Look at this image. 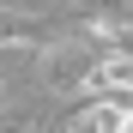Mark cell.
<instances>
[{
    "label": "cell",
    "mask_w": 133,
    "mask_h": 133,
    "mask_svg": "<svg viewBox=\"0 0 133 133\" xmlns=\"http://www.w3.org/2000/svg\"><path fill=\"white\" fill-rule=\"evenodd\" d=\"M103 133H133V103H103Z\"/></svg>",
    "instance_id": "obj_2"
},
{
    "label": "cell",
    "mask_w": 133,
    "mask_h": 133,
    "mask_svg": "<svg viewBox=\"0 0 133 133\" xmlns=\"http://www.w3.org/2000/svg\"><path fill=\"white\" fill-rule=\"evenodd\" d=\"M97 66H103V55L91 49V42H85L79 30H61V36H49V49L36 55V85L49 97H85L91 103Z\"/></svg>",
    "instance_id": "obj_1"
}]
</instances>
